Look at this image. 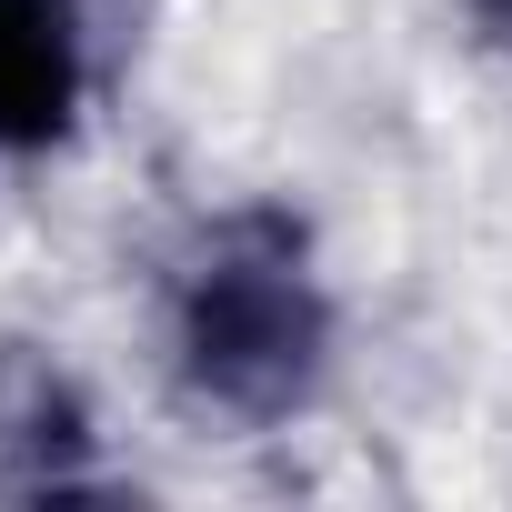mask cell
Wrapping results in <instances>:
<instances>
[{"instance_id":"6da1fadb","label":"cell","mask_w":512,"mask_h":512,"mask_svg":"<svg viewBox=\"0 0 512 512\" xmlns=\"http://www.w3.org/2000/svg\"><path fill=\"white\" fill-rule=\"evenodd\" d=\"M332 292L312 272V241L292 211L241 201L201 221V241L171 272V372L211 422L282 432L332 382Z\"/></svg>"},{"instance_id":"7a4b0ae2","label":"cell","mask_w":512,"mask_h":512,"mask_svg":"<svg viewBox=\"0 0 512 512\" xmlns=\"http://www.w3.org/2000/svg\"><path fill=\"white\" fill-rule=\"evenodd\" d=\"M91 111L81 0H0V161H51Z\"/></svg>"},{"instance_id":"3957f363","label":"cell","mask_w":512,"mask_h":512,"mask_svg":"<svg viewBox=\"0 0 512 512\" xmlns=\"http://www.w3.org/2000/svg\"><path fill=\"white\" fill-rule=\"evenodd\" d=\"M0 492L11 502H71V492H111L101 442H91V402L51 352H0Z\"/></svg>"},{"instance_id":"277c9868","label":"cell","mask_w":512,"mask_h":512,"mask_svg":"<svg viewBox=\"0 0 512 512\" xmlns=\"http://www.w3.org/2000/svg\"><path fill=\"white\" fill-rule=\"evenodd\" d=\"M452 11L472 21V41H482V51H512V0H452Z\"/></svg>"}]
</instances>
